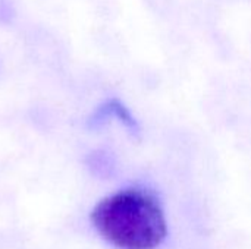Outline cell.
<instances>
[{"mask_svg":"<svg viewBox=\"0 0 251 249\" xmlns=\"http://www.w3.org/2000/svg\"><path fill=\"white\" fill-rule=\"evenodd\" d=\"M90 220L97 233L118 249H156L168 236V223L157 198L128 188L96 204Z\"/></svg>","mask_w":251,"mask_h":249,"instance_id":"6da1fadb","label":"cell"},{"mask_svg":"<svg viewBox=\"0 0 251 249\" xmlns=\"http://www.w3.org/2000/svg\"><path fill=\"white\" fill-rule=\"evenodd\" d=\"M110 117L118 119L131 134H134V135L140 134V125H138V122L131 114V112L128 110V107L121 100H118V98H112V100L106 101L104 104H101L94 112V114L90 117L88 126L90 128H100Z\"/></svg>","mask_w":251,"mask_h":249,"instance_id":"7a4b0ae2","label":"cell"}]
</instances>
